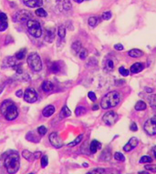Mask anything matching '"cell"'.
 <instances>
[{"label":"cell","instance_id":"1","mask_svg":"<svg viewBox=\"0 0 156 174\" xmlns=\"http://www.w3.org/2000/svg\"><path fill=\"white\" fill-rule=\"evenodd\" d=\"M0 112L6 120H14L18 116V110L16 104L10 99H5L1 103Z\"/></svg>","mask_w":156,"mask_h":174},{"label":"cell","instance_id":"2","mask_svg":"<svg viewBox=\"0 0 156 174\" xmlns=\"http://www.w3.org/2000/svg\"><path fill=\"white\" fill-rule=\"evenodd\" d=\"M19 155L17 152L13 151L9 153L6 158L5 159L4 165L5 168L6 169L8 173H16L19 170L20 166V162H19Z\"/></svg>","mask_w":156,"mask_h":174},{"label":"cell","instance_id":"3","mask_svg":"<svg viewBox=\"0 0 156 174\" xmlns=\"http://www.w3.org/2000/svg\"><path fill=\"white\" fill-rule=\"evenodd\" d=\"M120 94L117 91H111L107 93L101 101V107L103 110H108L116 107L120 102Z\"/></svg>","mask_w":156,"mask_h":174},{"label":"cell","instance_id":"4","mask_svg":"<svg viewBox=\"0 0 156 174\" xmlns=\"http://www.w3.org/2000/svg\"><path fill=\"white\" fill-rule=\"evenodd\" d=\"M27 65L29 66V68L34 70V71H40L42 69V61L40 57L38 56L37 53L33 52L31 54H29V56L27 57Z\"/></svg>","mask_w":156,"mask_h":174},{"label":"cell","instance_id":"5","mask_svg":"<svg viewBox=\"0 0 156 174\" xmlns=\"http://www.w3.org/2000/svg\"><path fill=\"white\" fill-rule=\"evenodd\" d=\"M27 26L28 28V32L30 33L31 36H33L34 37H40L42 35V28L41 26L39 24V22H37V20H28L27 22Z\"/></svg>","mask_w":156,"mask_h":174},{"label":"cell","instance_id":"6","mask_svg":"<svg viewBox=\"0 0 156 174\" xmlns=\"http://www.w3.org/2000/svg\"><path fill=\"white\" fill-rule=\"evenodd\" d=\"M30 18H31V13L26 9H22V10L17 11L13 16V20L15 22H20V23L27 22L28 20H30Z\"/></svg>","mask_w":156,"mask_h":174},{"label":"cell","instance_id":"7","mask_svg":"<svg viewBox=\"0 0 156 174\" xmlns=\"http://www.w3.org/2000/svg\"><path fill=\"white\" fill-rule=\"evenodd\" d=\"M144 130L146 131V133L150 136H154L156 134V116L152 117L151 119H149L144 126Z\"/></svg>","mask_w":156,"mask_h":174},{"label":"cell","instance_id":"8","mask_svg":"<svg viewBox=\"0 0 156 174\" xmlns=\"http://www.w3.org/2000/svg\"><path fill=\"white\" fill-rule=\"evenodd\" d=\"M24 100L27 103H34L37 100V93L32 88H27L24 93Z\"/></svg>","mask_w":156,"mask_h":174},{"label":"cell","instance_id":"9","mask_svg":"<svg viewBox=\"0 0 156 174\" xmlns=\"http://www.w3.org/2000/svg\"><path fill=\"white\" fill-rule=\"evenodd\" d=\"M118 119H119V116H118L117 113H115L114 111H108L107 113L104 114L102 120L107 125L112 126V125H113V124H115L117 122Z\"/></svg>","mask_w":156,"mask_h":174},{"label":"cell","instance_id":"10","mask_svg":"<svg viewBox=\"0 0 156 174\" xmlns=\"http://www.w3.org/2000/svg\"><path fill=\"white\" fill-rule=\"evenodd\" d=\"M49 141L51 143V145L53 147H55L56 149H59L63 146V142L62 141L60 140V138L58 137V133L57 132H52L50 135H49Z\"/></svg>","mask_w":156,"mask_h":174},{"label":"cell","instance_id":"11","mask_svg":"<svg viewBox=\"0 0 156 174\" xmlns=\"http://www.w3.org/2000/svg\"><path fill=\"white\" fill-rule=\"evenodd\" d=\"M138 143H139L138 139L135 138V137H133V138L128 141V143L123 147V151H126V152H129V151H133V149H135L136 146L138 145Z\"/></svg>","mask_w":156,"mask_h":174},{"label":"cell","instance_id":"12","mask_svg":"<svg viewBox=\"0 0 156 174\" xmlns=\"http://www.w3.org/2000/svg\"><path fill=\"white\" fill-rule=\"evenodd\" d=\"M54 37H55V30H54V28L48 27L46 29V32H45V40L47 42L51 43L54 40Z\"/></svg>","mask_w":156,"mask_h":174},{"label":"cell","instance_id":"13","mask_svg":"<svg viewBox=\"0 0 156 174\" xmlns=\"http://www.w3.org/2000/svg\"><path fill=\"white\" fill-rule=\"evenodd\" d=\"M24 4L28 7H39L42 5L43 1L42 0H23Z\"/></svg>","mask_w":156,"mask_h":174},{"label":"cell","instance_id":"14","mask_svg":"<svg viewBox=\"0 0 156 174\" xmlns=\"http://www.w3.org/2000/svg\"><path fill=\"white\" fill-rule=\"evenodd\" d=\"M144 65L143 63L137 62V63H134V64L131 67V70H130V71H131L133 74H137V73L141 72L142 70H144Z\"/></svg>","mask_w":156,"mask_h":174},{"label":"cell","instance_id":"15","mask_svg":"<svg viewBox=\"0 0 156 174\" xmlns=\"http://www.w3.org/2000/svg\"><path fill=\"white\" fill-rule=\"evenodd\" d=\"M55 112V107L52 106V105H48L43 110H42V115L46 118L48 117H50L51 115H53Z\"/></svg>","mask_w":156,"mask_h":174},{"label":"cell","instance_id":"16","mask_svg":"<svg viewBox=\"0 0 156 174\" xmlns=\"http://www.w3.org/2000/svg\"><path fill=\"white\" fill-rule=\"evenodd\" d=\"M41 89H42V90H43L44 92H49V91H51V90L54 89V85H53L52 82H50V81H48V80H46V81H44V82L42 83Z\"/></svg>","mask_w":156,"mask_h":174},{"label":"cell","instance_id":"17","mask_svg":"<svg viewBox=\"0 0 156 174\" xmlns=\"http://www.w3.org/2000/svg\"><path fill=\"white\" fill-rule=\"evenodd\" d=\"M101 149V144L97 141H92L90 145V151L91 153H96L98 150Z\"/></svg>","mask_w":156,"mask_h":174},{"label":"cell","instance_id":"18","mask_svg":"<svg viewBox=\"0 0 156 174\" xmlns=\"http://www.w3.org/2000/svg\"><path fill=\"white\" fill-rule=\"evenodd\" d=\"M60 70H61V66H60V62H58V61L53 62L52 65L50 66V71L54 74L59 73Z\"/></svg>","mask_w":156,"mask_h":174},{"label":"cell","instance_id":"19","mask_svg":"<svg viewBox=\"0 0 156 174\" xmlns=\"http://www.w3.org/2000/svg\"><path fill=\"white\" fill-rule=\"evenodd\" d=\"M71 115V111L69 110V109L67 107V106H64L61 110H60V113H59V119H65V118H68Z\"/></svg>","mask_w":156,"mask_h":174},{"label":"cell","instance_id":"20","mask_svg":"<svg viewBox=\"0 0 156 174\" xmlns=\"http://www.w3.org/2000/svg\"><path fill=\"white\" fill-rule=\"evenodd\" d=\"M128 54L132 57H141L144 56V52L142 50H140V49H137V48L131 49Z\"/></svg>","mask_w":156,"mask_h":174},{"label":"cell","instance_id":"21","mask_svg":"<svg viewBox=\"0 0 156 174\" xmlns=\"http://www.w3.org/2000/svg\"><path fill=\"white\" fill-rule=\"evenodd\" d=\"M22 155H23V157H24L27 161H28V162H32V161L35 159L34 153H31L30 151H26V150L22 151Z\"/></svg>","mask_w":156,"mask_h":174},{"label":"cell","instance_id":"22","mask_svg":"<svg viewBox=\"0 0 156 174\" xmlns=\"http://www.w3.org/2000/svg\"><path fill=\"white\" fill-rule=\"evenodd\" d=\"M147 108V105L145 102H144L143 100H140L136 103L135 105V110H138V111H143V110H145Z\"/></svg>","mask_w":156,"mask_h":174},{"label":"cell","instance_id":"23","mask_svg":"<svg viewBox=\"0 0 156 174\" xmlns=\"http://www.w3.org/2000/svg\"><path fill=\"white\" fill-rule=\"evenodd\" d=\"M88 23H89V25H90L91 27H95V26H96L100 23V19H99V17H96V16H91V17H90V18H89Z\"/></svg>","mask_w":156,"mask_h":174},{"label":"cell","instance_id":"24","mask_svg":"<svg viewBox=\"0 0 156 174\" xmlns=\"http://www.w3.org/2000/svg\"><path fill=\"white\" fill-rule=\"evenodd\" d=\"M58 35L59 37V38L61 39H64V37H66V28L64 26H59L58 28Z\"/></svg>","mask_w":156,"mask_h":174},{"label":"cell","instance_id":"25","mask_svg":"<svg viewBox=\"0 0 156 174\" xmlns=\"http://www.w3.org/2000/svg\"><path fill=\"white\" fill-rule=\"evenodd\" d=\"M26 54H27V49H26V48H22V49H20L17 53H16V56H15V57H16V59L21 60V59L25 58Z\"/></svg>","mask_w":156,"mask_h":174},{"label":"cell","instance_id":"26","mask_svg":"<svg viewBox=\"0 0 156 174\" xmlns=\"http://www.w3.org/2000/svg\"><path fill=\"white\" fill-rule=\"evenodd\" d=\"M71 47H72V50L74 51L75 54L79 53V52L80 51V49L82 48V47H81V44H80V41H76V42H74V43L72 44Z\"/></svg>","mask_w":156,"mask_h":174},{"label":"cell","instance_id":"27","mask_svg":"<svg viewBox=\"0 0 156 174\" xmlns=\"http://www.w3.org/2000/svg\"><path fill=\"white\" fill-rule=\"evenodd\" d=\"M86 112H87L86 108H85V107H82V106H79V107H77V109L75 110V114H76L77 116L84 115Z\"/></svg>","mask_w":156,"mask_h":174},{"label":"cell","instance_id":"28","mask_svg":"<svg viewBox=\"0 0 156 174\" xmlns=\"http://www.w3.org/2000/svg\"><path fill=\"white\" fill-rule=\"evenodd\" d=\"M82 139H83V134H81V135H80L75 141H73L72 142H70V143H69L68 144V146L69 147H73V146H76V145H78L81 141H82Z\"/></svg>","mask_w":156,"mask_h":174},{"label":"cell","instance_id":"29","mask_svg":"<svg viewBox=\"0 0 156 174\" xmlns=\"http://www.w3.org/2000/svg\"><path fill=\"white\" fill-rule=\"evenodd\" d=\"M36 15H37V16H40V17H45V16H48V13H47L43 8L39 7V8H37V9L36 10Z\"/></svg>","mask_w":156,"mask_h":174},{"label":"cell","instance_id":"30","mask_svg":"<svg viewBox=\"0 0 156 174\" xmlns=\"http://www.w3.org/2000/svg\"><path fill=\"white\" fill-rule=\"evenodd\" d=\"M119 72H120L121 75L123 76V77H128V76L130 75V71H129L128 69H126L124 67H121V68H119Z\"/></svg>","mask_w":156,"mask_h":174},{"label":"cell","instance_id":"31","mask_svg":"<svg viewBox=\"0 0 156 174\" xmlns=\"http://www.w3.org/2000/svg\"><path fill=\"white\" fill-rule=\"evenodd\" d=\"M114 158H115L116 161H119V162H124L125 161L124 155L122 153H121V152H116L114 154Z\"/></svg>","mask_w":156,"mask_h":174},{"label":"cell","instance_id":"32","mask_svg":"<svg viewBox=\"0 0 156 174\" xmlns=\"http://www.w3.org/2000/svg\"><path fill=\"white\" fill-rule=\"evenodd\" d=\"M152 161L153 160L150 156H143L140 160V163H151Z\"/></svg>","mask_w":156,"mask_h":174},{"label":"cell","instance_id":"33","mask_svg":"<svg viewBox=\"0 0 156 174\" xmlns=\"http://www.w3.org/2000/svg\"><path fill=\"white\" fill-rule=\"evenodd\" d=\"M149 101H150V105L153 109H156V95H152L149 98Z\"/></svg>","mask_w":156,"mask_h":174},{"label":"cell","instance_id":"34","mask_svg":"<svg viewBox=\"0 0 156 174\" xmlns=\"http://www.w3.org/2000/svg\"><path fill=\"white\" fill-rule=\"evenodd\" d=\"M88 57V50L86 48H81L80 51V59H85Z\"/></svg>","mask_w":156,"mask_h":174},{"label":"cell","instance_id":"35","mask_svg":"<svg viewBox=\"0 0 156 174\" xmlns=\"http://www.w3.org/2000/svg\"><path fill=\"white\" fill-rule=\"evenodd\" d=\"M47 131H48V130H47V128L45 126H40V127L37 128V132L41 136H44L47 133Z\"/></svg>","mask_w":156,"mask_h":174},{"label":"cell","instance_id":"36","mask_svg":"<svg viewBox=\"0 0 156 174\" xmlns=\"http://www.w3.org/2000/svg\"><path fill=\"white\" fill-rule=\"evenodd\" d=\"M48 157H47V156H43V157L41 158V166H42V168H46V167L48 166Z\"/></svg>","mask_w":156,"mask_h":174},{"label":"cell","instance_id":"37","mask_svg":"<svg viewBox=\"0 0 156 174\" xmlns=\"http://www.w3.org/2000/svg\"><path fill=\"white\" fill-rule=\"evenodd\" d=\"M145 170L153 172H156V165H153V164H146L145 165Z\"/></svg>","mask_w":156,"mask_h":174},{"label":"cell","instance_id":"38","mask_svg":"<svg viewBox=\"0 0 156 174\" xmlns=\"http://www.w3.org/2000/svg\"><path fill=\"white\" fill-rule=\"evenodd\" d=\"M105 68L108 69V70H112L113 69V68H114V66H113V62H112V60H111V59H109V60H107V62H106V66H105Z\"/></svg>","mask_w":156,"mask_h":174},{"label":"cell","instance_id":"39","mask_svg":"<svg viewBox=\"0 0 156 174\" xmlns=\"http://www.w3.org/2000/svg\"><path fill=\"white\" fill-rule=\"evenodd\" d=\"M8 27V24L6 21H4V22H0V32H3L5 30H6Z\"/></svg>","mask_w":156,"mask_h":174},{"label":"cell","instance_id":"40","mask_svg":"<svg viewBox=\"0 0 156 174\" xmlns=\"http://www.w3.org/2000/svg\"><path fill=\"white\" fill-rule=\"evenodd\" d=\"M112 12H110V11L104 12V13L102 14V18H103L104 20H109V19L112 18Z\"/></svg>","mask_w":156,"mask_h":174},{"label":"cell","instance_id":"41","mask_svg":"<svg viewBox=\"0 0 156 174\" xmlns=\"http://www.w3.org/2000/svg\"><path fill=\"white\" fill-rule=\"evenodd\" d=\"M88 97H89V99H90V100H92V101H95L96 100V95H95V93L94 92H92V91H90V92H89L88 93Z\"/></svg>","mask_w":156,"mask_h":174},{"label":"cell","instance_id":"42","mask_svg":"<svg viewBox=\"0 0 156 174\" xmlns=\"http://www.w3.org/2000/svg\"><path fill=\"white\" fill-rule=\"evenodd\" d=\"M104 172H105V170H103L101 168H98V169H95V170L90 172V173H104Z\"/></svg>","mask_w":156,"mask_h":174},{"label":"cell","instance_id":"43","mask_svg":"<svg viewBox=\"0 0 156 174\" xmlns=\"http://www.w3.org/2000/svg\"><path fill=\"white\" fill-rule=\"evenodd\" d=\"M7 20V16L5 13H0V22H4Z\"/></svg>","mask_w":156,"mask_h":174},{"label":"cell","instance_id":"44","mask_svg":"<svg viewBox=\"0 0 156 174\" xmlns=\"http://www.w3.org/2000/svg\"><path fill=\"white\" fill-rule=\"evenodd\" d=\"M114 48L116 49V50H119V51H122V50H123V46L122 45V44H116L115 46H114Z\"/></svg>","mask_w":156,"mask_h":174},{"label":"cell","instance_id":"45","mask_svg":"<svg viewBox=\"0 0 156 174\" xmlns=\"http://www.w3.org/2000/svg\"><path fill=\"white\" fill-rule=\"evenodd\" d=\"M130 129H131V130H132V131H137L138 128H137L136 123H135V122H133V123H132V125H131V127H130Z\"/></svg>","mask_w":156,"mask_h":174},{"label":"cell","instance_id":"46","mask_svg":"<svg viewBox=\"0 0 156 174\" xmlns=\"http://www.w3.org/2000/svg\"><path fill=\"white\" fill-rule=\"evenodd\" d=\"M16 97H18V98H21V97H23V91L20 89V90H17L16 92Z\"/></svg>","mask_w":156,"mask_h":174},{"label":"cell","instance_id":"47","mask_svg":"<svg viewBox=\"0 0 156 174\" xmlns=\"http://www.w3.org/2000/svg\"><path fill=\"white\" fill-rule=\"evenodd\" d=\"M40 155H41V152H39V151H38V152H35V153H34L35 159H37V158H38V157H39Z\"/></svg>","mask_w":156,"mask_h":174},{"label":"cell","instance_id":"48","mask_svg":"<svg viewBox=\"0 0 156 174\" xmlns=\"http://www.w3.org/2000/svg\"><path fill=\"white\" fill-rule=\"evenodd\" d=\"M153 151H154V157H155L156 159V146H154V147L153 148Z\"/></svg>","mask_w":156,"mask_h":174},{"label":"cell","instance_id":"49","mask_svg":"<svg viewBox=\"0 0 156 174\" xmlns=\"http://www.w3.org/2000/svg\"><path fill=\"white\" fill-rule=\"evenodd\" d=\"M98 109H99V106H98V105H94V106L92 107V110H97Z\"/></svg>","mask_w":156,"mask_h":174},{"label":"cell","instance_id":"50","mask_svg":"<svg viewBox=\"0 0 156 174\" xmlns=\"http://www.w3.org/2000/svg\"><path fill=\"white\" fill-rule=\"evenodd\" d=\"M74 1L80 4V3H82V2H83V1H85V0H74Z\"/></svg>","mask_w":156,"mask_h":174},{"label":"cell","instance_id":"51","mask_svg":"<svg viewBox=\"0 0 156 174\" xmlns=\"http://www.w3.org/2000/svg\"><path fill=\"white\" fill-rule=\"evenodd\" d=\"M146 91H149V92H152V91H153V89H146Z\"/></svg>","mask_w":156,"mask_h":174},{"label":"cell","instance_id":"52","mask_svg":"<svg viewBox=\"0 0 156 174\" xmlns=\"http://www.w3.org/2000/svg\"><path fill=\"white\" fill-rule=\"evenodd\" d=\"M140 173H148V172H141Z\"/></svg>","mask_w":156,"mask_h":174}]
</instances>
